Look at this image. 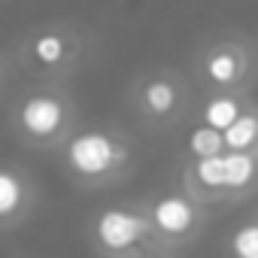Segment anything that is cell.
<instances>
[{
  "mask_svg": "<svg viewBox=\"0 0 258 258\" xmlns=\"http://www.w3.org/2000/svg\"><path fill=\"white\" fill-rule=\"evenodd\" d=\"M137 143L124 127L115 124H85L58 149L61 170L79 188L97 191L121 185L137 170Z\"/></svg>",
  "mask_w": 258,
  "mask_h": 258,
  "instance_id": "6da1fadb",
  "label": "cell"
},
{
  "mask_svg": "<svg viewBox=\"0 0 258 258\" xmlns=\"http://www.w3.org/2000/svg\"><path fill=\"white\" fill-rule=\"evenodd\" d=\"M13 137L34 152H58L79 127V109L64 85H28L10 106Z\"/></svg>",
  "mask_w": 258,
  "mask_h": 258,
  "instance_id": "7a4b0ae2",
  "label": "cell"
},
{
  "mask_svg": "<svg viewBox=\"0 0 258 258\" xmlns=\"http://www.w3.org/2000/svg\"><path fill=\"white\" fill-rule=\"evenodd\" d=\"M88 34L67 22H49L31 28L19 40L13 61L31 79V85H64L73 73L82 70V64L88 61Z\"/></svg>",
  "mask_w": 258,
  "mask_h": 258,
  "instance_id": "3957f363",
  "label": "cell"
},
{
  "mask_svg": "<svg viewBox=\"0 0 258 258\" xmlns=\"http://www.w3.org/2000/svg\"><path fill=\"white\" fill-rule=\"evenodd\" d=\"M85 237L97 258H152L158 252H170L161 246L143 201L100 207L88 219Z\"/></svg>",
  "mask_w": 258,
  "mask_h": 258,
  "instance_id": "277c9868",
  "label": "cell"
},
{
  "mask_svg": "<svg viewBox=\"0 0 258 258\" xmlns=\"http://www.w3.org/2000/svg\"><path fill=\"white\" fill-rule=\"evenodd\" d=\"M191 67L204 91L249 94L252 82L258 79V46L240 34H222L195 52Z\"/></svg>",
  "mask_w": 258,
  "mask_h": 258,
  "instance_id": "5b68a950",
  "label": "cell"
},
{
  "mask_svg": "<svg viewBox=\"0 0 258 258\" xmlns=\"http://www.w3.org/2000/svg\"><path fill=\"white\" fill-rule=\"evenodd\" d=\"M127 103H131L137 121L146 124L149 131H167L188 118L191 88L182 79V73L158 67L134 79L131 91H127Z\"/></svg>",
  "mask_w": 258,
  "mask_h": 258,
  "instance_id": "8992f818",
  "label": "cell"
},
{
  "mask_svg": "<svg viewBox=\"0 0 258 258\" xmlns=\"http://www.w3.org/2000/svg\"><path fill=\"white\" fill-rule=\"evenodd\" d=\"M146 204V213L152 219V228L161 240L164 249L176 252L182 246H191L204 228H207V213L210 207L198 204L185 188H167V191H158L152 198L143 201Z\"/></svg>",
  "mask_w": 258,
  "mask_h": 258,
  "instance_id": "52a82bcc",
  "label": "cell"
},
{
  "mask_svg": "<svg viewBox=\"0 0 258 258\" xmlns=\"http://www.w3.org/2000/svg\"><path fill=\"white\" fill-rule=\"evenodd\" d=\"M40 201V188L28 170L16 164H0V231L22 228Z\"/></svg>",
  "mask_w": 258,
  "mask_h": 258,
  "instance_id": "ba28073f",
  "label": "cell"
},
{
  "mask_svg": "<svg viewBox=\"0 0 258 258\" xmlns=\"http://www.w3.org/2000/svg\"><path fill=\"white\" fill-rule=\"evenodd\" d=\"M225 185H228V204H240L258 191V149L255 152L225 149Z\"/></svg>",
  "mask_w": 258,
  "mask_h": 258,
  "instance_id": "9c48e42d",
  "label": "cell"
},
{
  "mask_svg": "<svg viewBox=\"0 0 258 258\" xmlns=\"http://www.w3.org/2000/svg\"><path fill=\"white\" fill-rule=\"evenodd\" d=\"M252 106V100L246 94H234V91H207L201 106H198V121L216 127V131H228V127Z\"/></svg>",
  "mask_w": 258,
  "mask_h": 258,
  "instance_id": "30bf717a",
  "label": "cell"
},
{
  "mask_svg": "<svg viewBox=\"0 0 258 258\" xmlns=\"http://www.w3.org/2000/svg\"><path fill=\"white\" fill-rule=\"evenodd\" d=\"M225 152V137L216 127L198 121L191 124V131L185 134V143H182V161H191V158H210V155H219Z\"/></svg>",
  "mask_w": 258,
  "mask_h": 258,
  "instance_id": "8fae6325",
  "label": "cell"
},
{
  "mask_svg": "<svg viewBox=\"0 0 258 258\" xmlns=\"http://www.w3.org/2000/svg\"><path fill=\"white\" fill-rule=\"evenodd\" d=\"M222 137H225V149L231 152H255L258 149V103H252Z\"/></svg>",
  "mask_w": 258,
  "mask_h": 258,
  "instance_id": "7c38bea8",
  "label": "cell"
},
{
  "mask_svg": "<svg viewBox=\"0 0 258 258\" xmlns=\"http://www.w3.org/2000/svg\"><path fill=\"white\" fill-rule=\"evenodd\" d=\"M228 258H258V213L231 228L225 240Z\"/></svg>",
  "mask_w": 258,
  "mask_h": 258,
  "instance_id": "4fadbf2b",
  "label": "cell"
},
{
  "mask_svg": "<svg viewBox=\"0 0 258 258\" xmlns=\"http://www.w3.org/2000/svg\"><path fill=\"white\" fill-rule=\"evenodd\" d=\"M4 82H7V58L0 55V91H4Z\"/></svg>",
  "mask_w": 258,
  "mask_h": 258,
  "instance_id": "5bb4252c",
  "label": "cell"
},
{
  "mask_svg": "<svg viewBox=\"0 0 258 258\" xmlns=\"http://www.w3.org/2000/svg\"><path fill=\"white\" fill-rule=\"evenodd\" d=\"M152 258H176V252H158V255H152Z\"/></svg>",
  "mask_w": 258,
  "mask_h": 258,
  "instance_id": "9a60e30c",
  "label": "cell"
}]
</instances>
